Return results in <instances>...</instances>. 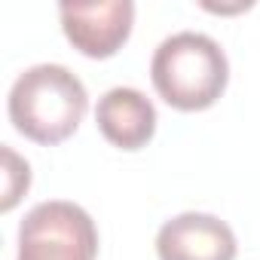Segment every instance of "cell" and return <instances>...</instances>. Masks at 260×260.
Wrapping results in <instances>:
<instances>
[{"label": "cell", "instance_id": "6da1fadb", "mask_svg": "<svg viewBox=\"0 0 260 260\" xmlns=\"http://www.w3.org/2000/svg\"><path fill=\"white\" fill-rule=\"evenodd\" d=\"M89 107L86 86L64 64H34L22 71L10 89V122L37 144L68 141Z\"/></svg>", "mask_w": 260, "mask_h": 260}, {"label": "cell", "instance_id": "7a4b0ae2", "mask_svg": "<svg viewBox=\"0 0 260 260\" xmlns=\"http://www.w3.org/2000/svg\"><path fill=\"white\" fill-rule=\"evenodd\" d=\"M150 80L169 107L193 113L211 107L223 95L230 64L217 40L199 31H181L156 46Z\"/></svg>", "mask_w": 260, "mask_h": 260}, {"label": "cell", "instance_id": "3957f363", "mask_svg": "<svg viewBox=\"0 0 260 260\" xmlns=\"http://www.w3.org/2000/svg\"><path fill=\"white\" fill-rule=\"evenodd\" d=\"M98 230L86 208L49 199L34 205L19 226L16 260H95Z\"/></svg>", "mask_w": 260, "mask_h": 260}, {"label": "cell", "instance_id": "277c9868", "mask_svg": "<svg viewBox=\"0 0 260 260\" xmlns=\"http://www.w3.org/2000/svg\"><path fill=\"white\" fill-rule=\"evenodd\" d=\"M64 37L86 58H110L122 49L135 25L132 0H98V4H61L58 7Z\"/></svg>", "mask_w": 260, "mask_h": 260}, {"label": "cell", "instance_id": "5b68a950", "mask_svg": "<svg viewBox=\"0 0 260 260\" xmlns=\"http://www.w3.org/2000/svg\"><path fill=\"white\" fill-rule=\"evenodd\" d=\"M159 260H236V236L214 214L184 211L156 233Z\"/></svg>", "mask_w": 260, "mask_h": 260}, {"label": "cell", "instance_id": "8992f818", "mask_svg": "<svg viewBox=\"0 0 260 260\" xmlns=\"http://www.w3.org/2000/svg\"><path fill=\"white\" fill-rule=\"evenodd\" d=\"M95 122L113 147L141 150L156 135V107L144 92L132 86H116L98 98Z\"/></svg>", "mask_w": 260, "mask_h": 260}, {"label": "cell", "instance_id": "52a82bcc", "mask_svg": "<svg viewBox=\"0 0 260 260\" xmlns=\"http://www.w3.org/2000/svg\"><path fill=\"white\" fill-rule=\"evenodd\" d=\"M4 162H7V187H4V211H10L19 199H22V193H28V187H31V169H28V162L25 159H19L10 147H4Z\"/></svg>", "mask_w": 260, "mask_h": 260}]
</instances>
